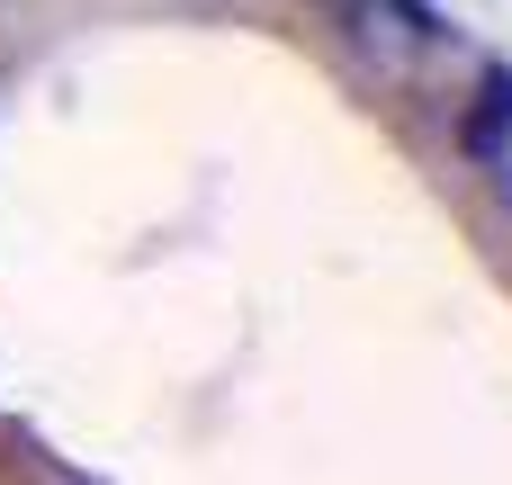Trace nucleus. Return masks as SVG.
Returning a JSON list of instances; mask_svg holds the SVG:
<instances>
[{
  "label": "nucleus",
  "instance_id": "1",
  "mask_svg": "<svg viewBox=\"0 0 512 485\" xmlns=\"http://www.w3.org/2000/svg\"><path fill=\"white\" fill-rule=\"evenodd\" d=\"M351 45L378 54L387 72H414V63L441 45V27H432L414 0H351Z\"/></svg>",
  "mask_w": 512,
  "mask_h": 485
},
{
  "label": "nucleus",
  "instance_id": "2",
  "mask_svg": "<svg viewBox=\"0 0 512 485\" xmlns=\"http://www.w3.org/2000/svg\"><path fill=\"white\" fill-rule=\"evenodd\" d=\"M459 144L495 171V189H504V207H512V72H486V90H477V108H468Z\"/></svg>",
  "mask_w": 512,
  "mask_h": 485
}]
</instances>
